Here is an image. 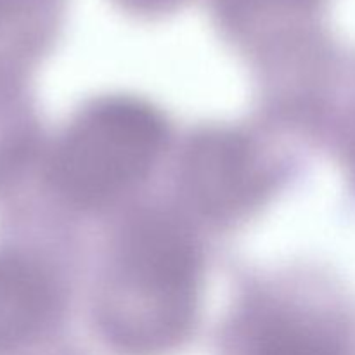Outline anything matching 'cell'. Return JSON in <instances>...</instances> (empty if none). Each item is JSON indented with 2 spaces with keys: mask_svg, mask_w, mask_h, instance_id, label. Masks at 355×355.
Instances as JSON below:
<instances>
[{
  "mask_svg": "<svg viewBox=\"0 0 355 355\" xmlns=\"http://www.w3.org/2000/svg\"><path fill=\"white\" fill-rule=\"evenodd\" d=\"M200 260L187 232L163 215L125 231L99 300L113 345L130 355H158L179 345L194 319Z\"/></svg>",
  "mask_w": 355,
  "mask_h": 355,
  "instance_id": "1",
  "label": "cell"
},
{
  "mask_svg": "<svg viewBox=\"0 0 355 355\" xmlns=\"http://www.w3.org/2000/svg\"><path fill=\"white\" fill-rule=\"evenodd\" d=\"M163 146V121L135 99H107L82 114L59 144L52 177L62 196L96 207L144 179Z\"/></svg>",
  "mask_w": 355,
  "mask_h": 355,
  "instance_id": "2",
  "label": "cell"
},
{
  "mask_svg": "<svg viewBox=\"0 0 355 355\" xmlns=\"http://www.w3.org/2000/svg\"><path fill=\"white\" fill-rule=\"evenodd\" d=\"M180 175L191 203L214 218L239 215L255 203L263 187L253 146L225 128H210L191 139Z\"/></svg>",
  "mask_w": 355,
  "mask_h": 355,
  "instance_id": "3",
  "label": "cell"
},
{
  "mask_svg": "<svg viewBox=\"0 0 355 355\" xmlns=\"http://www.w3.org/2000/svg\"><path fill=\"white\" fill-rule=\"evenodd\" d=\"M51 302V288L37 267L0 259V343L33 333L47 318Z\"/></svg>",
  "mask_w": 355,
  "mask_h": 355,
  "instance_id": "4",
  "label": "cell"
},
{
  "mask_svg": "<svg viewBox=\"0 0 355 355\" xmlns=\"http://www.w3.org/2000/svg\"><path fill=\"white\" fill-rule=\"evenodd\" d=\"M250 355H345L328 335L295 322L269 326L253 343Z\"/></svg>",
  "mask_w": 355,
  "mask_h": 355,
  "instance_id": "5",
  "label": "cell"
},
{
  "mask_svg": "<svg viewBox=\"0 0 355 355\" xmlns=\"http://www.w3.org/2000/svg\"><path fill=\"white\" fill-rule=\"evenodd\" d=\"M322 0H218L222 14L234 26H253L262 19L307 16Z\"/></svg>",
  "mask_w": 355,
  "mask_h": 355,
  "instance_id": "6",
  "label": "cell"
},
{
  "mask_svg": "<svg viewBox=\"0 0 355 355\" xmlns=\"http://www.w3.org/2000/svg\"><path fill=\"white\" fill-rule=\"evenodd\" d=\"M127 2L132 3V6L148 7V9H151V7L163 6V3H166V2H168V0H127Z\"/></svg>",
  "mask_w": 355,
  "mask_h": 355,
  "instance_id": "7",
  "label": "cell"
}]
</instances>
